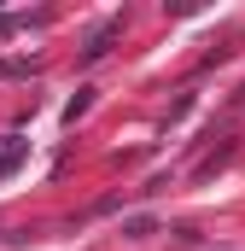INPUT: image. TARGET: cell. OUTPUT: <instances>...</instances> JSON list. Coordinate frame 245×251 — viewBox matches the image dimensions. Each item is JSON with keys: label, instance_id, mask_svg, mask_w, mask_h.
<instances>
[{"label": "cell", "instance_id": "1", "mask_svg": "<svg viewBox=\"0 0 245 251\" xmlns=\"http://www.w3.org/2000/svg\"><path fill=\"white\" fill-rule=\"evenodd\" d=\"M117 35H122V18H105V24L88 35V47H82V64H99L105 53H111V41H117Z\"/></svg>", "mask_w": 245, "mask_h": 251}, {"label": "cell", "instance_id": "2", "mask_svg": "<svg viewBox=\"0 0 245 251\" xmlns=\"http://www.w3.org/2000/svg\"><path fill=\"white\" fill-rule=\"evenodd\" d=\"M24 152H29V140H18V134H0V176H12V170L24 164Z\"/></svg>", "mask_w": 245, "mask_h": 251}, {"label": "cell", "instance_id": "3", "mask_svg": "<svg viewBox=\"0 0 245 251\" xmlns=\"http://www.w3.org/2000/svg\"><path fill=\"white\" fill-rule=\"evenodd\" d=\"M29 70H35V59H0V82L6 76H29Z\"/></svg>", "mask_w": 245, "mask_h": 251}, {"label": "cell", "instance_id": "4", "mask_svg": "<svg viewBox=\"0 0 245 251\" xmlns=\"http://www.w3.org/2000/svg\"><path fill=\"white\" fill-rule=\"evenodd\" d=\"M29 18H18V12H0V35H12V29H24Z\"/></svg>", "mask_w": 245, "mask_h": 251}]
</instances>
